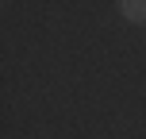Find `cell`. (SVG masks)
<instances>
[{
	"instance_id": "cell-1",
	"label": "cell",
	"mask_w": 146,
	"mask_h": 139,
	"mask_svg": "<svg viewBox=\"0 0 146 139\" xmlns=\"http://www.w3.org/2000/svg\"><path fill=\"white\" fill-rule=\"evenodd\" d=\"M119 12H123L131 23H146V0H123Z\"/></svg>"
}]
</instances>
